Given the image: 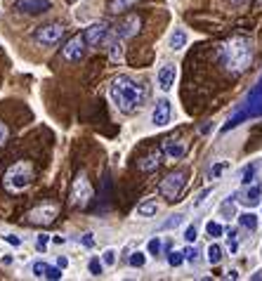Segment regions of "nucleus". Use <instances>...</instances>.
Returning a JSON list of instances; mask_svg holds the SVG:
<instances>
[{
	"instance_id": "obj_1",
	"label": "nucleus",
	"mask_w": 262,
	"mask_h": 281,
	"mask_svg": "<svg viewBox=\"0 0 262 281\" xmlns=\"http://www.w3.org/2000/svg\"><path fill=\"white\" fill-rule=\"evenodd\" d=\"M109 100L114 104L116 109L125 114V116H132V114H137L142 107H144V102H147V90L142 83L132 78V76H116L111 80V85H109Z\"/></svg>"
},
{
	"instance_id": "obj_2",
	"label": "nucleus",
	"mask_w": 262,
	"mask_h": 281,
	"mask_svg": "<svg viewBox=\"0 0 262 281\" xmlns=\"http://www.w3.org/2000/svg\"><path fill=\"white\" fill-rule=\"evenodd\" d=\"M253 40L246 36H234V38L224 40L220 45V64L224 71H229L231 76H241L246 73L248 66L253 64Z\"/></svg>"
},
{
	"instance_id": "obj_3",
	"label": "nucleus",
	"mask_w": 262,
	"mask_h": 281,
	"mask_svg": "<svg viewBox=\"0 0 262 281\" xmlns=\"http://www.w3.org/2000/svg\"><path fill=\"white\" fill-rule=\"evenodd\" d=\"M31 182H33V165L29 161H17L3 175V187L8 189L10 194H22L24 189L31 187Z\"/></svg>"
},
{
	"instance_id": "obj_4",
	"label": "nucleus",
	"mask_w": 262,
	"mask_h": 281,
	"mask_svg": "<svg viewBox=\"0 0 262 281\" xmlns=\"http://www.w3.org/2000/svg\"><path fill=\"white\" fill-rule=\"evenodd\" d=\"M257 116H262V78L257 80V85L248 92L246 102H243V104H241V109L229 118V123L222 128V133H227V130H231V128L241 125L246 118H257Z\"/></svg>"
},
{
	"instance_id": "obj_5",
	"label": "nucleus",
	"mask_w": 262,
	"mask_h": 281,
	"mask_svg": "<svg viewBox=\"0 0 262 281\" xmlns=\"http://www.w3.org/2000/svg\"><path fill=\"white\" fill-rule=\"evenodd\" d=\"M187 177H189V172L182 170V168L168 172L161 180V184H158V194H161L165 201H178L180 194H182V189H185V184H187Z\"/></svg>"
},
{
	"instance_id": "obj_6",
	"label": "nucleus",
	"mask_w": 262,
	"mask_h": 281,
	"mask_svg": "<svg viewBox=\"0 0 262 281\" xmlns=\"http://www.w3.org/2000/svg\"><path fill=\"white\" fill-rule=\"evenodd\" d=\"M93 196H95L93 184L88 180V175L80 172L76 180H73V187H71V203H73L76 208H88L90 201H93Z\"/></svg>"
},
{
	"instance_id": "obj_7",
	"label": "nucleus",
	"mask_w": 262,
	"mask_h": 281,
	"mask_svg": "<svg viewBox=\"0 0 262 281\" xmlns=\"http://www.w3.org/2000/svg\"><path fill=\"white\" fill-rule=\"evenodd\" d=\"M64 38V26L62 24H45V26H38L36 31H33V40L38 43V45H45V47H52L57 45L59 40Z\"/></svg>"
},
{
	"instance_id": "obj_8",
	"label": "nucleus",
	"mask_w": 262,
	"mask_h": 281,
	"mask_svg": "<svg viewBox=\"0 0 262 281\" xmlns=\"http://www.w3.org/2000/svg\"><path fill=\"white\" fill-rule=\"evenodd\" d=\"M57 213H59V206H54V203H43V206H36L33 211H29L26 220L36 227H47L54 222Z\"/></svg>"
},
{
	"instance_id": "obj_9",
	"label": "nucleus",
	"mask_w": 262,
	"mask_h": 281,
	"mask_svg": "<svg viewBox=\"0 0 262 281\" xmlns=\"http://www.w3.org/2000/svg\"><path fill=\"white\" fill-rule=\"evenodd\" d=\"M139 29H142V17L139 15H125L118 19V24H116L114 29V36L121 40H128V38H135L139 33Z\"/></svg>"
},
{
	"instance_id": "obj_10",
	"label": "nucleus",
	"mask_w": 262,
	"mask_h": 281,
	"mask_svg": "<svg viewBox=\"0 0 262 281\" xmlns=\"http://www.w3.org/2000/svg\"><path fill=\"white\" fill-rule=\"evenodd\" d=\"M85 50H88V43H85L83 33H78V36H71L66 40V45L62 47V57L66 62H80L85 57Z\"/></svg>"
},
{
	"instance_id": "obj_11",
	"label": "nucleus",
	"mask_w": 262,
	"mask_h": 281,
	"mask_svg": "<svg viewBox=\"0 0 262 281\" xmlns=\"http://www.w3.org/2000/svg\"><path fill=\"white\" fill-rule=\"evenodd\" d=\"M83 38L88 47H100L109 38V24L107 22H95L83 31Z\"/></svg>"
},
{
	"instance_id": "obj_12",
	"label": "nucleus",
	"mask_w": 262,
	"mask_h": 281,
	"mask_svg": "<svg viewBox=\"0 0 262 281\" xmlns=\"http://www.w3.org/2000/svg\"><path fill=\"white\" fill-rule=\"evenodd\" d=\"M15 10L19 15H43L52 10V0H15Z\"/></svg>"
},
{
	"instance_id": "obj_13",
	"label": "nucleus",
	"mask_w": 262,
	"mask_h": 281,
	"mask_svg": "<svg viewBox=\"0 0 262 281\" xmlns=\"http://www.w3.org/2000/svg\"><path fill=\"white\" fill-rule=\"evenodd\" d=\"M170 116H172V107H170L168 100H158L151 109V123L156 128H165L170 123Z\"/></svg>"
},
{
	"instance_id": "obj_14",
	"label": "nucleus",
	"mask_w": 262,
	"mask_h": 281,
	"mask_svg": "<svg viewBox=\"0 0 262 281\" xmlns=\"http://www.w3.org/2000/svg\"><path fill=\"white\" fill-rule=\"evenodd\" d=\"M156 80H158V87H161L163 92L172 90L175 80H178V66L175 64H163L161 69H158V73H156Z\"/></svg>"
},
{
	"instance_id": "obj_15",
	"label": "nucleus",
	"mask_w": 262,
	"mask_h": 281,
	"mask_svg": "<svg viewBox=\"0 0 262 281\" xmlns=\"http://www.w3.org/2000/svg\"><path fill=\"white\" fill-rule=\"evenodd\" d=\"M163 154L170 158V161H180V158H185V154H187V144L185 142H178V140H165L163 142Z\"/></svg>"
},
{
	"instance_id": "obj_16",
	"label": "nucleus",
	"mask_w": 262,
	"mask_h": 281,
	"mask_svg": "<svg viewBox=\"0 0 262 281\" xmlns=\"http://www.w3.org/2000/svg\"><path fill=\"white\" fill-rule=\"evenodd\" d=\"M163 156H165V154H163V149H156V151H151L149 156H144L142 161H139V170H142V172L156 170V168L163 163Z\"/></svg>"
},
{
	"instance_id": "obj_17",
	"label": "nucleus",
	"mask_w": 262,
	"mask_h": 281,
	"mask_svg": "<svg viewBox=\"0 0 262 281\" xmlns=\"http://www.w3.org/2000/svg\"><path fill=\"white\" fill-rule=\"evenodd\" d=\"M224 258V250L220 243H215V239H213V243L208 246V250H206V260H208V265H220Z\"/></svg>"
},
{
	"instance_id": "obj_18",
	"label": "nucleus",
	"mask_w": 262,
	"mask_h": 281,
	"mask_svg": "<svg viewBox=\"0 0 262 281\" xmlns=\"http://www.w3.org/2000/svg\"><path fill=\"white\" fill-rule=\"evenodd\" d=\"M137 3H139V0H109L107 10L111 12V15H121V12H125V10L135 8Z\"/></svg>"
},
{
	"instance_id": "obj_19",
	"label": "nucleus",
	"mask_w": 262,
	"mask_h": 281,
	"mask_svg": "<svg viewBox=\"0 0 262 281\" xmlns=\"http://www.w3.org/2000/svg\"><path fill=\"white\" fill-rule=\"evenodd\" d=\"M262 199V187L260 184H250V187L246 189V194H243V203L246 206H257Z\"/></svg>"
},
{
	"instance_id": "obj_20",
	"label": "nucleus",
	"mask_w": 262,
	"mask_h": 281,
	"mask_svg": "<svg viewBox=\"0 0 262 281\" xmlns=\"http://www.w3.org/2000/svg\"><path fill=\"white\" fill-rule=\"evenodd\" d=\"M156 213H158V203L154 199H149V201H142L137 206V215L139 218H154Z\"/></svg>"
},
{
	"instance_id": "obj_21",
	"label": "nucleus",
	"mask_w": 262,
	"mask_h": 281,
	"mask_svg": "<svg viewBox=\"0 0 262 281\" xmlns=\"http://www.w3.org/2000/svg\"><path fill=\"white\" fill-rule=\"evenodd\" d=\"M187 33L185 29H175V31L170 33V50H182V47L187 45Z\"/></svg>"
},
{
	"instance_id": "obj_22",
	"label": "nucleus",
	"mask_w": 262,
	"mask_h": 281,
	"mask_svg": "<svg viewBox=\"0 0 262 281\" xmlns=\"http://www.w3.org/2000/svg\"><path fill=\"white\" fill-rule=\"evenodd\" d=\"M109 57L111 62H123V40L121 38H114L109 43Z\"/></svg>"
},
{
	"instance_id": "obj_23",
	"label": "nucleus",
	"mask_w": 262,
	"mask_h": 281,
	"mask_svg": "<svg viewBox=\"0 0 262 281\" xmlns=\"http://www.w3.org/2000/svg\"><path fill=\"white\" fill-rule=\"evenodd\" d=\"M239 225L248 232H255L257 229V215L255 213H241L239 215Z\"/></svg>"
},
{
	"instance_id": "obj_24",
	"label": "nucleus",
	"mask_w": 262,
	"mask_h": 281,
	"mask_svg": "<svg viewBox=\"0 0 262 281\" xmlns=\"http://www.w3.org/2000/svg\"><path fill=\"white\" fill-rule=\"evenodd\" d=\"M185 225V213H175V215H170L165 222L161 225V232H168V229H178V227Z\"/></svg>"
},
{
	"instance_id": "obj_25",
	"label": "nucleus",
	"mask_w": 262,
	"mask_h": 281,
	"mask_svg": "<svg viewBox=\"0 0 262 281\" xmlns=\"http://www.w3.org/2000/svg\"><path fill=\"white\" fill-rule=\"evenodd\" d=\"M206 234H208L210 239H220V236L224 234L222 222H217V220H210L208 225H206Z\"/></svg>"
},
{
	"instance_id": "obj_26",
	"label": "nucleus",
	"mask_w": 262,
	"mask_h": 281,
	"mask_svg": "<svg viewBox=\"0 0 262 281\" xmlns=\"http://www.w3.org/2000/svg\"><path fill=\"white\" fill-rule=\"evenodd\" d=\"M147 253L149 255H161L163 253V241H161V236H151L149 239V243H147Z\"/></svg>"
},
{
	"instance_id": "obj_27",
	"label": "nucleus",
	"mask_w": 262,
	"mask_h": 281,
	"mask_svg": "<svg viewBox=\"0 0 262 281\" xmlns=\"http://www.w3.org/2000/svg\"><path fill=\"white\" fill-rule=\"evenodd\" d=\"M147 255H149V253H144V250H135V253H130L128 262H130V267H144V262H147Z\"/></svg>"
},
{
	"instance_id": "obj_28",
	"label": "nucleus",
	"mask_w": 262,
	"mask_h": 281,
	"mask_svg": "<svg viewBox=\"0 0 262 281\" xmlns=\"http://www.w3.org/2000/svg\"><path fill=\"white\" fill-rule=\"evenodd\" d=\"M50 267L52 265H47V262H43V260H38V262H33V276H36V279H45L47 276V272H50Z\"/></svg>"
},
{
	"instance_id": "obj_29",
	"label": "nucleus",
	"mask_w": 262,
	"mask_h": 281,
	"mask_svg": "<svg viewBox=\"0 0 262 281\" xmlns=\"http://www.w3.org/2000/svg\"><path fill=\"white\" fill-rule=\"evenodd\" d=\"M182 262H187V260H185V250H170V253H168V265L170 267H180Z\"/></svg>"
},
{
	"instance_id": "obj_30",
	"label": "nucleus",
	"mask_w": 262,
	"mask_h": 281,
	"mask_svg": "<svg viewBox=\"0 0 262 281\" xmlns=\"http://www.w3.org/2000/svg\"><path fill=\"white\" fill-rule=\"evenodd\" d=\"M104 262H102V258H90V262H88V269H90V274L93 276H100L102 272H104Z\"/></svg>"
},
{
	"instance_id": "obj_31",
	"label": "nucleus",
	"mask_w": 262,
	"mask_h": 281,
	"mask_svg": "<svg viewBox=\"0 0 262 281\" xmlns=\"http://www.w3.org/2000/svg\"><path fill=\"white\" fill-rule=\"evenodd\" d=\"M227 250L231 255L239 253V236H236V232H229V236H227Z\"/></svg>"
},
{
	"instance_id": "obj_32",
	"label": "nucleus",
	"mask_w": 262,
	"mask_h": 281,
	"mask_svg": "<svg viewBox=\"0 0 262 281\" xmlns=\"http://www.w3.org/2000/svg\"><path fill=\"white\" fill-rule=\"evenodd\" d=\"M227 168H229V163L220 161V163H215V165H213V168L208 170V177H210V180H217V177H220V175H222V172L227 170Z\"/></svg>"
},
{
	"instance_id": "obj_33",
	"label": "nucleus",
	"mask_w": 262,
	"mask_h": 281,
	"mask_svg": "<svg viewBox=\"0 0 262 281\" xmlns=\"http://www.w3.org/2000/svg\"><path fill=\"white\" fill-rule=\"evenodd\" d=\"M199 248H196V246H189V248H185V260L187 262H192V265H196V262H199Z\"/></svg>"
},
{
	"instance_id": "obj_34",
	"label": "nucleus",
	"mask_w": 262,
	"mask_h": 281,
	"mask_svg": "<svg viewBox=\"0 0 262 281\" xmlns=\"http://www.w3.org/2000/svg\"><path fill=\"white\" fill-rule=\"evenodd\" d=\"M102 262L107 267H114L116 265V250L114 248H107L104 253H102Z\"/></svg>"
},
{
	"instance_id": "obj_35",
	"label": "nucleus",
	"mask_w": 262,
	"mask_h": 281,
	"mask_svg": "<svg viewBox=\"0 0 262 281\" xmlns=\"http://www.w3.org/2000/svg\"><path fill=\"white\" fill-rule=\"evenodd\" d=\"M213 194V187H206L203 192H199V196H196V201H194V208H201L203 203H206V199Z\"/></svg>"
},
{
	"instance_id": "obj_36",
	"label": "nucleus",
	"mask_w": 262,
	"mask_h": 281,
	"mask_svg": "<svg viewBox=\"0 0 262 281\" xmlns=\"http://www.w3.org/2000/svg\"><path fill=\"white\" fill-rule=\"evenodd\" d=\"M255 170H257V165H248L246 170H243V175H241V182H243V184H250L255 177Z\"/></svg>"
},
{
	"instance_id": "obj_37",
	"label": "nucleus",
	"mask_w": 262,
	"mask_h": 281,
	"mask_svg": "<svg viewBox=\"0 0 262 281\" xmlns=\"http://www.w3.org/2000/svg\"><path fill=\"white\" fill-rule=\"evenodd\" d=\"M196 239H199V232H196V227H194V225H189L185 229V241L187 243H194Z\"/></svg>"
},
{
	"instance_id": "obj_38",
	"label": "nucleus",
	"mask_w": 262,
	"mask_h": 281,
	"mask_svg": "<svg viewBox=\"0 0 262 281\" xmlns=\"http://www.w3.org/2000/svg\"><path fill=\"white\" fill-rule=\"evenodd\" d=\"M47 243H50V236H47V234H40L38 239H36V248H38L40 253H45V248H47Z\"/></svg>"
},
{
	"instance_id": "obj_39",
	"label": "nucleus",
	"mask_w": 262,
	"mask_h": 281,
	"mask_svg": "<svg viewBox=\"0 0 262 281\" xmlns=\"http://www.w3.org/2000/svg\"><path fill=\"white\" fill-rule=\"evenodd\" d=\"M8 135H10L8 125H5V123H0V147L5 144V140H8Z\"/></svg>"
},
{
	"instance_id": "obj_40",
	"label": "nucleus",
	"mask_w": 262,
	"mask_h": 281,
	"mask_svg": "<svg viewBox=\"0 0 262 281\" xmlns=\"http://www.w3.org/2000/svg\"><path fill=\"white\" fill-rule=\"evenodd\" d=\"M80 241H83V246H85V248H93V246H95L93 234H83V236H80Z\"/></svg>"
},
{
	"instance_id": "obj_41",
	"label": "nucleus",
	"mask_w": 262,
	"mask_h": 281,
	"mask_svg": "<svg viewBox=\"0 0 262 281\" xmlns=\"http://www.w3.org/2000/svg\"><path fill=\"white\" fill-rule=\"evenodd\" d=\"M5 241L12 243V246H22V239H19V236H15V234H8V236H5Z\"/></svg>"
},
{
	"instance_id": "obj_42",
	"label": "nucleus",
	"mask_w": 262,
	"mask_h": 281,
	"mask_svg": "<svg viewBox=\"0 0 262 281\" xmlns=\"http://www.w3.org/2000/svg\"><path fill=\"white\" fill-rule=\"evenodd\" d=\"M54 265H57V267H62V269H66V267H69V260L64 258V255H59V258H57V262H54Z\"/></svg>"
},
{
	"instance_id": "obj_43",
	"label": "nucleus",
	"mask_w": 262,
	"mask_h": 281,
	"mask_svg": "<svg viewBox=\"0 0 262 281\" xmlns=\"http://www.w3.org/2000/svg\"><path fill=\"white\" fill-rule=\"evenodd\" d=\"M250 279H255V281H257V279H262V269H257V272H255L253 276H250Z\"/></svg>"
},
{
	"instance_id": "obj_44",
	"label": "nucleus",
	"mask_w": 262,
	"mask_h": 281,
	"mask_svg": "<svg viewBox=\"0 0 262 281\" xmlns=\"http://www.w3.org/2000/svg\"><path fill=\"white\" fill-rule=\"evenodd\" d=\"M69 3H78V0H69Z\"/></svg>"
}]
</instances>
